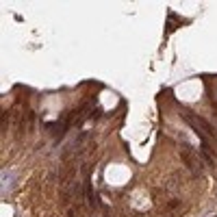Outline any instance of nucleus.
Returning a JSON list of instances; mask_svg holds the SVG:
<instances>
[{
  "label": "nucleus",
  "instance_id": "f257e3e1",
  "mask_svg": "<svg viewBox=\"0 0 217 217\" xmlns=\"http://www.w3.org/2000/svg\"><path fill=\"white\" fill-rule=\"evenodd\" d=\"M176 20H178V18H176V13H174V11H169V20H167V24H165V26H167L165 33H172V31L176 28Z\"/></svg>",
  "mask_w": 217,
  "mask_h": 217
}]
</instances>
